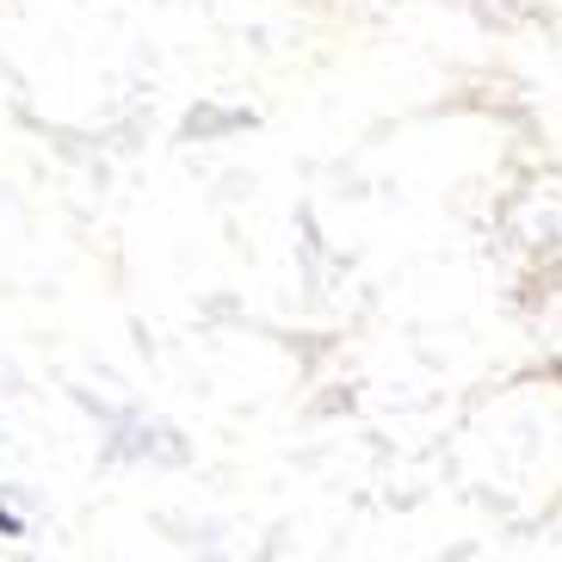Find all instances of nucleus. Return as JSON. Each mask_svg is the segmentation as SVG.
<instances>
[{
    "label": "nucleus",
    "instance_id": "nucleus-1",
    "mask_svg": "<svg viewBox=\"0 0 562 562\" xmlns=\"http://www.w3.org/2000/svg\"><path fill=\"white\" fill-rule=\"evenodd\" d=\"M0 538H25V519H19V513H7V507H0Z\"/></svg>",
    "mask_w": 562,
    "mask_h": 562
}]
</instances>
